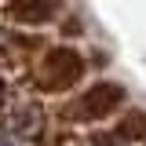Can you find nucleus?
<instances>
[{"label":"nucleus","instance_id":"4","mask_svg":"<svg viewBox=\"0 0 146 146\" xmlns=\"http://www.w3.org/2000/svg\"><path fill=\"white\" fill-rule=\"evenodd\" d=\"M0 99H4V88H0Z\"/></svg>","mask_w":146,"mask_h":146},{"label":"nucleus","instance_id":"2","mask_svg":"<svg viewBox=\"0 0 146 146\" xmlns=\"http://www.w3.org/2000/svg\"><path fill=\"white\" fill-rule=\"evenodd\" d=\"M121 102H124V91L117 84H95V88H88L70 106V121H99V117H110Z\"/></svg>","mask_w":146,"mask_h":146},{"label":"nucleus","instance_id":"3","mask_svg":"<svg viewBox=\"0 0 146 146\" xmlns=\"http://www.w3.org/2000/svg\"><path fill=\"white\" fill-rule=\"evenodd\" d=\"M62 0H11L4 7V15L11 22H22V26H44L48 18H55Z\"/></svg>","mask_w":146,"mask_h":146},{"label":"nucleus","instance_id":"1","mask_svg":"<svg viewBox=\"0 0 146 146\" xmlns=\"http://www.w3.org/2000/svg\"><path fill=\"white\" fill-rule=\"evenodd\" d=\"M80 73H84L80 55L70 48H55L44 55V62L36 70V84H40V91H66L80 80Z\"/></svg>","mask_w":146,"mask_h":146}]
</instances>
